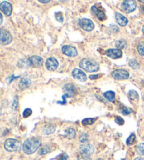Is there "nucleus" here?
Wrapping results in <instances>:
<instances>
[{
  "instance_id": "nucleus-24",
  "label": "nucleus",
  "mask_w": 144,
  "mask_h": 160,
  "mask_svg": "<svg viewBox=\"0 0 144 160\" xmlns=\"http://www.w3.org/2000/svg\"><path fill=\"white\" fill-rule=\"evenodd\" d=\"M96 120V118H87L82 120V123L83 126H89L95 122Z\"/></svg>"
},
{
  "instance_id": "nucleus-19",
  "label": "nucleus",
  "mask_w": 144,
  "mask_h": 160,
  "mask_svg": "<svg viewBox=\"0 0 144 160\" xmlns=\"http://www.w3.org/2000/svg\"><path fill=\"white\" fill-rule=\"evenodd\" d=\"M56 131V127L53 125H47L44 126L42 129V133L44 135H50L54 133Z\"/></svg>"
},
{
  "instance_id": "nucleus-9",
  "label": "nucleus",
  "mask_w": 144,
  "mask_h": 160,
  "mask_svg": "<svg viewBox=\"0 0 144 160\" xmlns=\"http://www.w3.org/2000/svg\"><path fill=\"white\" fill-rule=\"evenodd\" d=\"M27 62L30 66H32L33 67H40L43 65L44 60L40 56H37V55H34V56L30 57L28 59H27Z\"/></svg>"
},
{
  "instance_id": "nucleus-10",
  "label": "nucleus",
  "mask_w": 144,
  "mask_h": 160,
  "mask_svg": "<svg viewBox=\"0 0 144 160\" xmlns=\"http://www.w3.org/2000/svg\"><path fill=\"white\" fill-rule=\"evenodd\" d=\"M79 26L86 31H91L94 29V23L90 19L82 18L79 21Z\"/></svg>"
},
{
  "instance_id": "nucleus-39",
  "label": "nucleus",
  "mask_w": 144,
  "mask_h": 160,
  "mask_svg": "<svg viewBox=\"0 0 144 160\" xmlns=\"http://www.w3.org/2000/svg\"><path fill=\"white\" fill-rule=\"evenodd\" d=\"M134 160H144V158H143V157H137Z\"/></svg>"
},
{
  "instance_id": "nucleus-20",
  "label": "nucleus",
  "mask_w": 144,
  "mask_h": 160,
  "mask_svg": "<svg viewBox=\"0 0 144 160\" xmlns=\"http://www.w3.org/2000/svg\"><path fill=\"white\" fill-rule=\"evenodd\" d=\"M65 136L68 139H73L76 136V131L73 128H69L65 131Z\"/></svg>"
},
{
  "instance_id": "nucleus-40",
  "label": "nucleus",
  "mask_w": 144,
  "mask_h": 160,
  "mask_svg": "<svg viewBox=\"0 0 144 160\" xmlns=\"http://www.w3.org/2000/svg\"><path fill=\"white\" fill-rule=\"evenodd\" d=\"M39 2H40V3L45 4V3H49V1H41V0H40V1H39Z\"/></svg>"
},
{
  "instance_id": "nucleus-21",
  "label": "nucleus",
  "mask_w": 144,
  "mask_h": 160,
  "mask_svg": "<svg viewBox=\"0 0 144 160\" xmlns=\"http://www.w3.org/2000/svg\"><path fill=\"white\" fill-rule=\"evenodd\" d=\"M103 96H104V98H106L107 100H108L109 102H113L115 101V92H113V91H111V90L107 91V92H104Z\"/></svg>"
},
{
  "instance_id": "nucleus-5",
  "label": "nucleus",
  "mask_w": 144,
  "mask_h": 160,
  "mask_svg": "<svg viewBox=\"0 0 144 160\" xmlns=\"http://www.w3.org/2000/svg\"><path fill=\"white\" fill-rule=\"evenodd\" d=\"M63 92L66 98H73L77 94V88L73 83H68L63 87Z\"/></svg>"
},
{
  "instance_id": "nucleus-4",
  "label": "nucleus",
  "mask_w": 144,
  "mask_h": 160,
  "mask_svg": "<svg viewBox=\"0 0 144 160\" xmlns=\"http://www.w3.org/2000/svg\"><path fill=\"white\" fill-rule=\"evenodd\" d=\"M122 8L125 13H132L137 9V2L134 0H126L122 4Z\"/></svg>"
},
{
  "instance_id": "nucleus-13",
  "label": "nucleus",
  "mask_w": 144,
  "mask_h": 160,
  "mask_svg": "<svg viewBox=\"0 0 144 160\" xmlns=\"http://www.w3.org/2000/svg\"><path fill=\"white\" fill-rule=\"evenodd\" d=\"M105 53L108 57L113 59H120L122 56V52L118 49H107Z\"/></svg>"
},
{
  "instance_id": "nucleus-37",
  "label": "nucleus",
  "mask_w": 144,
  "mask_h": 160,
  "mask_svg": "<svg viewBox=\"0 0 144 160\" xmlns=\"http://www.w3.org/2000/svg\"><path fill=\"white\" fill-rule=\"evenodd\" d=\"M68 155L67 154H63V155H62L61 157H60V158L58 159V160H67L68 159Z\"/></svg>"
},
{
  "instance_id": "nucleus-1",
  "label": "nucleus",
  "mask_w": 144,
  "mask_h": 160,
  "mask_svg": "<svg viewBox=\"0 0 144 160\" xmlns=\"http://www.w3.org/2000/svg\"><path fill=\"white\" fill-rule=\"evenodd\" d=\"M41 143V140L40 138H30L24 141L23 144V150L26 154H32L40 148Z\"/></svg>"
},
{
  "instance_id": "nucleus-3",
  "label": "nucleus",
  "mask_w": 144,
  "mask_h": 160,
  "mask_svg": "<svg viewBox=\"0 0 144 160\" xmlns=\"http://www.w3.org/2000/svg\"><path fill=\"white\" fill-rule=\"evenodd\" d=\"M4 148L9 152L18 151L21 148V143L16 139L9 138L4 142Z\"/></svg>"
},
{
  "instance_id": "nucleus-14",
  "label": "nucleus",
  "mask_w": 144,
  "mask_h": 160,
  "mask_svg": "<svg viewBox=\"0 0 144 160\" xmlns=\"http://www.w3.org/2000/svg\"><path fill=\"white\" fill-rule=\"evenodd\" d=\"M72 75H73L74 78L82 82H84L87 79L86 73L81 69H79V68H74V69H73V71H72Z\"/></svg>"
},
{
  "instance_id": "nucleus-6",
  "label": "nucleus",
  "mask_w": 144,
  "mask_h": 160,
  "mask_svg": "<svg viewBox=\"0 0 144 160\" xmlns=\"http://www.w3.org/2000/svg\"><path fill=\"white\" fill-rule=\"evenodd\" d=\"M0 40L3 45H9L13 40L12 35L8 30L2 28L0 30Z\"/></svg>"
},
{
  "instance_id": "nucleus-28",
  "label": "nucleus",
  "mask_w": 144,
  "mask_h": 160,
  "mask_svg": "<svg viewBox=\"0 0 144 160\" xmlns=\"http://www.w3.org/2000/svg\"><path fill=\"white\" fill-rule=\"evenodd\" d=\"M137 152L139 155H144V143L141 142L137 148Z\"/></svg>"
},
{
  "instance_id": "nucleus-8",
  "label": "nucleus",
  "mask_w": 144,
  "mask_h": 160,
  "mask_svg": "<svg viewBox=\"0 0 144 160\" xmlns=\"http://www.w3.org/2000/svg\"><path fill=\"white\" fill-rule=\"evenodd\" d=\"M112 77L115 80H125L129 78V73L124 69H117L113 71Z\"/></svg>"
},
{
  "instance_id": "nucleus-42",
  "label": "nucleus",
  "mask_w": 144,
  "mask_h": 160,
  "mask_svg": "<svg viewBox=\"0 0 144 160\" xmlns=\"http://www.w3.org/2000/svg\"><path fill=\"white\" fill-rule=\"evenodd\" d=\"M96 160H103V159H101V158H99V159H96Z\"/></svg>"
},
{
  "instance_id": "nucleus-22",
  "label": "nucleus",
  "mask_w": 144,
  "mask_h": 160,
  "mask_svg": "<svg viewBox=\"0 0 144 160\" xmlns=\"http://www.w3.org/2000/svg\"><path fill=\"white\" fill-rule=\"evenodd\" d=\"M128 97L132 100H137L139 98V96H138V94L134 90H131L129 91L128 92Z\"/></svg>"
},
{
  "instance_id": "nucleus-15",
  "label": "nucleus",
  "mask_w": 144,
  "mask_h": 160,
  "mask_svg": "<svg viewBox=\"0 0 144 160\" xmlns=\"http://www.w3.org/2000/svg\"><path fill=\"white\" fill-rule=\"evenodd\" d=\"M0 9L3 12L5 15L7 16H10L12 13V5L8 2H2L0 4Z\"/></svg>"
},
{
  "instance_id": "nucleus-38",
  "label": "nucleus",
  "mask_w": 144,
  "mask_h": 160,
  "mask_svg": "<svg viewBox=\"0 0 144 160\" xmlns=\"http://www.w3.org/2000/svg\"><path fill=\"white\" fill-rule=\"evenodd\" d=\"M0 17H1V21H0V24H2V22H3V16H2V13H0Z\"/></svg>"
},
{
  "instance_id": "nucleus-29",
  "label": "nucleus",
  "mask_w": 144,
  "mask_h": 160,
  "mask_svg": "<svg viewBox=\"0 0 144 160\" xmlns=\"http://www.w3.org/2000/svg\"><path fill=\"white\" fill-rule=\"evenodd\" d=\"M135 140H136V136H135V134L132 133V134L130 135V136H129L128 138L127 139V141H126L127 145H132L133 143H134V142H135Z\"/></svg>"
},
{
  "instance_id": "nucleus-41",
  "label": "nucleus",
  "mask_w": 144,
  "mask_h": 160,
  "mask_svg": "<svg viewBox=\"0 0 144 160\" xmlns=\"http://www.w3.org/2000/svg\"><path fill=\"white\" fill-rule=\"evenodd\" d=\"M142 30H143V32L144 33V26H143V28H142Z\"/></svg>"
},
{
  "instance_id": "nucleus-7",
  "label": "nucleus",
  "mask_w": 144,
  "mask_h": 160,
  "mask_svg": "<svg viewBox=\"0 0 144 160\" xmlns=\"http://www.w3.org/2000/svg\"><path fill=\"white\" fill-rule=\"evenodd\" d=\"M79 151L83 157H89L94 153V148L92 145L86 143L80 146Z\"/></svg>"
},
{
  "instance_id": "nucleus-34",
  "label": "nucleus",
  "mask_w": 144,
  "mask_h": 160,
  "mask_svg": "<svg viewBox=\"0 0 144 160\" xmlns=\"http://www.w3.org/2000/svg\"><path fill=\"white\" fill-rule=\"evenodd\" d=\"M115 121L116 122V123H118V125H120V126L123 125V124L124 123V119H123V118H122V117H116L115 119Z\"/></svg>"
},
{
  "instance_id": "nucleus-25",
  "label": "nucleus",
  "mask_w": 144,
  "mask_h": 160,
  "mask_svg": "<svg viewBox=\"0 0 144 160\" xmlns=\"http://www.w3.org/2000/svg\"><path fill=\"white\" fill-rule=\"evenodd\" d=\"M50 151H51V148L49 147V145H45L40 149L38 153L39 154H40V155H43V154H46L47 153H49Z\"/></svg>"
},
{
  "instance_id": "nucleus-30",
  "label": "nucleus",
  "mask_w": 144,
  "mask_h": 160,
  "mask_svg": "<svg viewBox=\"0 0 144 160\" xmlns=\"http://www.w3.org/2000/svg\"><path fill=\"white\" fill-rule=\"evenodd\" d=\"M88 140H89V136L87 133H83L81 136H79V141L82 143H84L87 141H88Z\"/></svg>"
},
{
  "instance_id": "nucleus-11",
  "label": "nucleus",
  "mask_w": 144,
  "mask_h": 160,
  "mask_svg": "<svg viewBox=\"0 0 144 160\" xmlns=\"http://www.w3.org/2000/svg\"><path fill=\"white\" fill-rule=\"evenodd\" d=\"M45 67L49 71H55L59 67V62L54 57H49L46 61Z\"/></svg>"
},
{
  "instance_id": "nucleus-43",
  "label": "nucleus",
  "mask_w": 144,
  "mask_h": 160,
  "mask_svg": "<svg viewBox=\"0 0 144 160\" xmlns=\"http://www.w3.org/2000/svg\"><path fill=\"white\" fill-rule=\"evenodd\" d=\"M141 2H142V3H144V1H140Z\"/></svg>"
},
{
  "instance_id": "nucleus-18",
  "label": "nucleus",
  "mask_w": 144,
  "mask_h": 160,
  "mask_svg": "<svg viewBox=\"0 0 144 160\" xmlns=\"http://www.w3.org/2000/svg\"><path fill=\"white\" fill-rule=\"evenodd\" d=\"M31 82L32 81L29 77H23V78L21 80L20 82H19V88H20V89L22 90H26L27 88L30 87V85H31Z\"/></svg>"
},
{
  "instance_id": "nucleus-27",
  "label": "nucleus",
  "mask_w": 144,
  "mask_h": 160,
  "mask_svg": "<svg viewBox=\"0 0 144 160\" xmlns=\"http://www.w3.org/2000/svg\"><path fill=\"white\" fill-rule=\"evenodd\" d=\"M137 51L141 56H144V42H140L137 47Z\"/></svg>"
},
{
  "instance_id": "nucleus-33",
  "label": "nucleus",
  "mask_w": 144,
  "mask_h": 160,
  "mask_svg": "<svg viewBox=\"0 0 144 160\" xmlns=\"http://www.w3.org/2000/svg\"><path fill=\"white\" fill-rule=\"evenodd\" d=\"M56 19L60 22V23H63V13L61 12H58L56 13Z\"/></svg>"
},
{
  "instance_id": "nucleus-12",
  "label": "nucleus",
  "mask_w": 144,
  "mask_h": 160,
  "mask_svg": "<svg viewBox=\"0 0 144 160\" xmlns=\"http://www.w3.org/2000/svg\"><path fill=\"white\" fill-rule=\"evenodd\" d=\"M62 52L65 55L70 57H74L77 56V51L74 47L70 45H64L62 47Z\"/></svg>"
},
{
  "instance_id": "nucleus-16",
  "label": "nucleus",
  "mask_w": 144,
  "mask_h": 160,
  "mask_svg": "<svg viewBox=\"0 0 144 160\" xmlns=\"http://www.w3.org/2000/svg\"><path fill=\"white\" fill-rule=\"evenodd\" d=\"M115 20L118 25H120V26L122 27L127 26V24L128 23V19L120 13H115Z\"/></svg>"
},
{
  "instance_id": "nucleus-32",
  "label": "nucleus",
  "mask_w": 144,
  "mask_h": 160,
  "mask_svg": "<svg viewBox=\"0 0 144 160\" xmlns=\"http://www.w3.org/2000/svg\"><path fill=\"white\" fill-rule=\"evenodd\" d=\"M121 112L122 114H123L124 115H128L132 112V109L129 108H127L126 107H124L123 108L121 109Z\"/></svg>"
},
{
  "instance_id": "nucleus-31",
  "label": "nucleus",
  "mask_w": 144,
  "mask_h": 160,
  "mask_svg": "<svg viewBox=\"0 0 144 160\" xmlns=\"http://www.w3.org/2000/svg\"><path fill=\"white\" fill-rule=\"evenodd\" d=\"M32 114V109L30 108H27L25 109L23 112V117L24 118H27V117H29L30 116H31Z\"/></svg>"
},
{
  "instance_id": "nucleus-26",
  "label": "nucleus",
  "mask_w": 144,
  "mask_h": 160,
  "mask_svg": "<svg viewBox=\"0 0 144 160\" xmlns=\"http://www.w3.org/2000/svg\"><path fill=\"white\" fill-rule=\"evenodd\" d=\"M129 65L133 69H137L139 68V63L136 59H130L129 61Z\"/></svg>"
},
{
  "instance_id": "nucleus-17",
  "label": "nucleus",
  "mask_w": 144,
  "mask_h": 160,
  "mask_svg": "<svg viewBox=\"0 0 144 160\" xmlns=\"http://www.w3.org/2000/svg\"><path fill=\"white\" fill-rule=\"evenodd\" d=\"M91 12L94 13V14L95 15L100 21H103L106 18V16L105 14V13L103 11L99 10L96 6L91 7Z\"/></svg>"
},
{
  "instance_id": "nucleus-35",
  "label": "nucleus",
  "mask_w": 144,
  "mask_h": 160,
  "mask_svg": "<svg viewBox=\"0 0 144 160\" xmlns=\"http://www.w3.org/2000/svg\"><path fill=\"white\" fill-rule=\"evenodd\" d=\"M18 104V97H17V96H16L15 98H14V100H13V102L12 104V109H13V110H16V109L17 108Z\"/></svg>"
},
{
  "instance_id": "nucleus-23",
  "label": "nucleus",
  "mask_w": 144,
  "mask_h": 160,
  "mask_svg": "<svg viewBox=\"0 0 144 160\" xmlns=\"http://www.w3.org/2000/svg\"><path fill=\"white\" fill-rule=\"evenodd\" d=\"M127 46V42L125 40H118L117 42H115V47L116 48L118 49H124Z\"/></svg>"
},
{
  "instance_id": "nucleus-2",
  "label": "nucleus",
  "mask_w": 144,
  "mask_h": 160,
  "mask_svg": "<svg viewBox=\"0 0 144 160\" xmlns=\"http://www.w3.org/2000/svg\"><path fill=\"white\" fill-rule=\"evenodd\" d=\"M79 66L82 69L87 71V72H96L99 69V64L95 60L84 58L80 61L79 63Z\"/></svg>"
},
{
  "instance_id": "nucleus-36",
  "label": "nucleus",
  "mask_w": 144,
  "mask_h": 160,
  "mask_svg": "<svg viewBox=\"0 0 144 160\" xmlns=\"http://www.w3.org/2000/svg\"><path fill=\"white\" fill-rule=\"evenodd\" d=\"M101 75L100 74H96V75H91L89 76V78L91 80H94V79H97L99 78V76Z\"/></svg>"
}]
</instances>
